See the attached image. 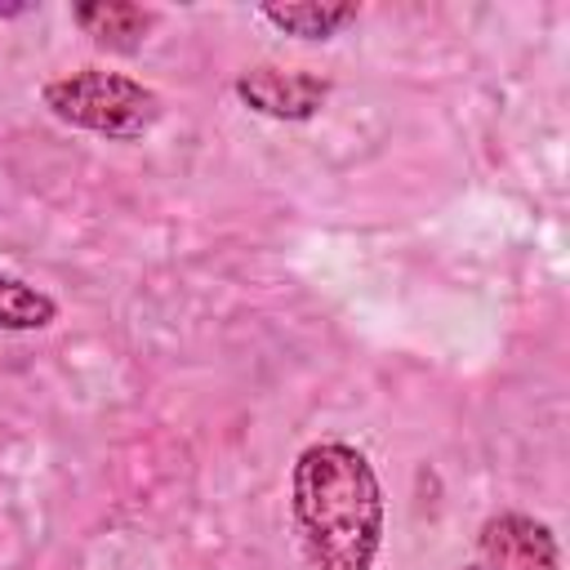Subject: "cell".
Instances as JSON below:
<instances>
[{
	"mask_svg": "<svg viewBox=\"0 0 570 570\" xmlns=\"http://www.w3.org/2000/svg\"><path fill=\"white\" fill-rule=\"evenodd\" d=\"M36 4H0V18H22V13H31Z\"/></svg>",
	"mask_w": 570,
	"mask_h": 570,
	"instance_id": "8",
	"label": "cell"
},
{
	"mask_svg": "<svg viewBox=\"0 0 570 570\" xmlns=\"http://www.w3.org/2000/svg\"><path fill=\"white\" fill-rule=\"evenodd\" d=\"M40 107L67 129L107 138V142H142L165 120V98L129 71L111 67H76L40 85Z\"/></svg>",
	"mask_w": 570,
	"mask_h": 570,
	"instance_id": "2",
	"label": "cell"
},
{
	"mask_svg": "<svg viewBox=\"0 0 570 570\" xmlns=\"http://www.w3.org/2000/svg\"><path fill=\"white\" fill-rule=\"evenodd\" d=\"M258 18L267 27H276L281 36H294V40H307V45H325V40L343 36L361 18V4H316V0H303V4H258Z\"/></svg>",
	"mask_w": 570,
	"mask_h": 570,
	"instance_id": "6",
	"label": "cell"
},
{
	"mask_svg": "<svg viewBox=\"0 0 570 570\" xmlns=\"http://www.w3.org/2000/svg\"><path fill=\"white\" fill-rule=\"evenodd\" d=\"M232 94L245 111L281 125H303L316 120L330 102V80L303 67H276V62H254L232 80Z\"/></svg>",
	"mask_w": 570,
	"mask_h": 570,
	"instance_id": "4",
	"label": "cell"
},
{
	"mask_svg": "<svg viewBox=\"0 0 570 570\" xmlns=\"http://www.w3.org/2000/svg\"><path fill=\"white\" fill-rule=\"evenodd\" d=\"M289 517L312 570H374L387 534V499L370 454L325 436L289 463Z\"/></svg>",
	"mask_w": 570,
	"mask_h": 570,
	"instance_id": "1",
	"label": "cell"
},
{
	"mask_svg": "<svg viewBox=\"0 0 570 570\" xmlns=\"http://www.w3.org/2000/svg\"><path fill=\"white\" fill-rule=\"evenodd\" d=\"M58 321V298L22 276L0 272V338L9 334H40Z\"/></svg>",
	"mask_w": 570,
	"mask_h": 570,
	"instance_id": "7",
	"label": "cell"
},
{
	"mask_svg": "<svg viewBox=\"0 0 570 570\" xmlns=\"http://www.w3.org/2000/svg\"><path fill=\"white\" fill-rule=\"evenodd\" d=\"M71 22L107 53H138L156 27V9H142L134 0H89L71 4Z\"/></svg>",
	"mask_w": 570,
	"mask_h": 570,
	"instance_id": "5",
	"label": "cell"
},
{
	"mask_svg": "<svg viewBox=\"0 0 570 570\" xmlns=\"http://www.w3.org/2000/svg\"><path fill=\"white\" fill-rule=\"evenodd\" d=\"M459 570H561V543L548 521L503 508L481 521Z\"/></svg>",
	"mask_w": 570,
	"mask_h": 570,
	"instance_id": "3",
	"label": "cell"
}]
</instances>
